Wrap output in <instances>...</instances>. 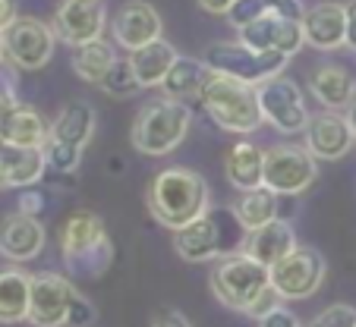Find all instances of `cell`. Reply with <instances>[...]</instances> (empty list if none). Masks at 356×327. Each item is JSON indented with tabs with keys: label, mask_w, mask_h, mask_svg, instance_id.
<instances>
[{
	"label": "cell",
	"mask_w": 356,
	"mask_h": 327,
	"mask_svg": "<svg viewBox=\"0 0 356 327\" xmlns=\"http://www.w3.org/2000/svg\"><path fill=\"white\" fill-rule=\"evenodd\" d=\"M199 101L205 107V114L215 120V126H221L224 133L249 135L265 123L256 85H246V82L230 79V76L209 73Z\"/></svg>",
	"instance_id": "5b68a950"
},
{
	"label": "cell",
	"mask_w": 356,
	"mask_h": 327,
	"mask_svg": "<svg viewBox=\"0 0 356 327\" xmlns=\"http://www.w3.org/2000/svg\"><path fill=\"white\" fill-rule=\"evenodd\" d=\"M209 287L221 305L249 315L259 302V296L271 287V267L249 258L246 252L227 255V258H218V265L211 267Z\"/></svg>",
	"instance_id": "8992f818"
},
{
	"label": "cell",
	"mask_w": 356,
	"mask_h": 327,
	"mask_svg": "<svg viewBox=\"0 0 356 327\" xmlns=\"http://www.w3.org/2000/svg\"><path fill=\"white\" fill-rule=\"evenodd\" d=\"M44 242L47 230L32 214L13 211L0 221V255L10 258L13 265H26V261L38 258L44 252Z\"/></svg>",
	"instance_id": "e0dca14e"
},
{
	"label": "cell",
	"mask_w": 356,
	"mask_h": 327,
	"mask_svg": "<svg viewBox=\"0 0 356 327\" xmlns=\"http://www.w3.org/2000/svg\"><path fill=\"white\" fill-rule=\"evenodd\" d=\"M54 35L57 41L70 47L101 41L108 28V10L101 0H60L54 13Z\"/></svg>",
	"instance_id": "5bb4252c"
},
{
	"label": "cell",
	"mask_w": 356,
	"mask_h": 327,
	"mask_svg": "<svg viewBox=\"0 0 356 327\" xmlns=\"http://www.w3.org/2000/svg\"><path fill=\"white\" fill-rule=\"evenodd\" d=\"M95 126H98V117H95V107L88 101H70L60 114L51 123V139L70 142V145L86 148L95 135Z\"/></svg>",
	"instance_id": "484cf974"
},
{
	"label": "cell",
	"mask_w": 356,
	"mask_h": 327,
	"mask_svg": "<svg viewBox=\"0 0 356 327\" xmlns=\"http://www.w3.org/2000/svg\"><path fill=\"white\" fill-rule=\"evenodd\" d=\"M224 176L236 192H252L265 186V148L252 142H236L224 158Z\"/></svg>",
	"instance_id": "7402d4cb"
},
{
	"label": "cell",
	"mask_w": 356,
	"mask_h": 327,
	"mask_svg": "<svg viewBox=\"0 0 356 327\" xmlns=\"http://www.w3.org/2000/svg\"><path fill=\"white\" fill-rule=\"evenodd\" d=\"M0 160H3V167H7L10 189H32V186H38L47 174L44 148L0 145Z\"/></svg>",
	"instance_id": "d4e9b609"
},
{
	"label": "cell",
	"mask_w": 356,
	"mask_h": 327,
	"mask_svg": "<svg viewBox=\"0 0 356 327\" xmlns=\"http://www.w3.org/2000/svg\"><path fill=\"white\" fill-rule=\"evenodd\" d=\"M16 211L38 217V214L44 211V192H35V189H22V195H19V208H16Z\"/></svg>",
	"instance_id": "74e56055"
},
{
	"label": "cell",
	"mask_w": 356,
	"mask_h": 327,
	"mask_svg": "<svg viewBox=\"0 0 356 327\" xmlns=\"http://www.w3.org/2000/svg\"><path fill=\"white\" fill-rule=\"evenodd\" d=\"M111 35H114V44L123 47L127 53L148 47L152 41H161L164 35V19L152 3L145 0H129L111 19Z\"/></svg>",
	"instance_id": "2e32d148"
},
{
	"label": "cell",
	"mask_w": 356,
	"mask_h": 327,
	"mask_svg": "<svg viewBox=\"0 0 356 327\" xmlns=\"http://www.w3.org/2000/svg\"><path fill=\"white\" fill-rule=\"evenodd\" d=\"M0 189H10V176H7V167H3V160H0Z\"/></svg>",
	"instance_id": "ee69618b"
},
{
	"label": "cell",
	"mask_w": 356,
	"mask_h": 327,
	"mask_svg": "<svg viewBox=\"0 0 356 327\" xmlns=\"http://www.w3.org/2000/svg\"><path fill=\"white\" fill-rule=\"evenodd\" d=\"M60 258L70 274L76 277H101L114 261V246H111L108 227L101 214L79 208L63 221L60 227Z\"/></svg>",
	"instance_id": "3957f363"
},
{
	"label": "cell",
	"mask_w": 356,
	"mask_h": 327,
	"mask_svg": "<svg viewBox=\"0 0 356 327\" xmlns=\"http://www.w3.org/2000/svg\"><path fill=\"white\" fill-rule=\"evenodd\" d=\"M117 53L114 47L108 44V41H88V44H79L73 47V73L79 76L82 82H88V85H101V79L108 76V69L114 67Z\"/></svg>",
	"instance_id": "f1b7e54d"
},
{
	"label": "cell",
	"mask_w": 356,
	"mask_h": 327,
	"mask_svg": "<svg viewBox=\"0 0 356 327\" xmlns=\"http://www.w3.org/2000/svg\"><path fill=\"white\" fill-rule=\"evenodd\" d=\"M16 104H22L19 94H16V79H13V73H10V69L0 67V120H3V117H7Z\"/></svg>",
	"instance_id": "e575fe53"
},
{
	"label": "cell",
	"mask_w": 356,
	"mask_h": 327,
	"mask_svg": "<svg viewBox=\"0 0 356 327\" xmlns=\"http://www.w3.org/2000/svg\"><path fill=\"white\" fill-rule=\"evenodd\" d=\"M205 13H215V16H227V10L234 7L236 0H195Z\"/></svg>",
	"instance_id": "60d3db41"
},
{
	"label": "cell",
	"mask_w": 356,
	"mask_h": 327,
	"mask_svg": "<svg viewBox=\"0 0 356 327\" xmlns=\"http://www.w3.org/2000/svg\"><path fill=\"white\" fill-rule=\"evenodd\" d=\"M302 35L316 51H341L347 47V3L322 0L302 13Z\"/></svg>",
	"instance_id": "ac0fdd59"
},
{
	"label": "cell",
	"mask_w": 356,
	"mask_h": 327,
	"mask_svg": "<svg viewBox=\"0 0 356 327\" xmlns=\"http://www.w3.org/2000/svg\"><path fill=\"white\" fill-rule=\"evenodd\" d=\"M325 277H328V261L312 246H296L287 258L271 267V287L284 302L312 299L322 290Z\"/></svg>",
	"instance_id": "ba28073f"
},
{
	"label": "cell",
	"mask_w": 356,
	"mask_h": 327,
	"mask_svg": "<svg viewBox=\"0 0 356 327\" xmlns=\"http://www.w3.org/2000/svg\"><path fill=\"white\" fill-rule=\"evenodd\" d=\"M347 47L356 51V0L347 3Z\"/></svg>",
	"instance_id": "b9f144b4"
},
{
	"label": "cell",
	"mask_w": 356,
	"mask_h": 327,
	"mask_svg": "<svg viewBox=\"0 0 356 327\" xmlns=\"http://www.w3.org/2000/svg\"><path fill=\"white\" fill-rule=\"evenodd\" d=\"M51 139V126L47 120L29 104H16L3 120H0V145L13 148H44Z\"/></svg>",
	"instance_id": "44dd1931"
},
{
	"label": "cell",
	"mask_w": 356,
	"mask_h": 327,
	"mask_svg": "<svg viewBox=\"0 0 356 327\" xmlns=\"http://www.w3.org/2000/svg\"><path fill=\"white\" fill-rule=\"evenodd\" d=\"M32 277L22 267L0 271V324H19L29 321V302H32Z\"/></svg>",
	"instance_id": "603a6c76"
},
{
	"label": "cell",
	"mask_w": 356,
	"mask_h": 327,
	"mask_svg": "<svg viewBox=\"0 0 356 327\" xmlns=\"http://www.w3.org/2000/svg\"><path fill=\"white\" fill-rule=\"evenodd\" d=\"M95 318H98V308L86 299V296H76L73 305H70V315H67V324L70 327H92Z\"/></svg>",
	"instance_id": "836d02e7"
},
{
	"label": "cell",
	"mask_w": 356,
	"mask_h": 327,
	"mask_svg": "<svg viewBox=\"0 0 356 327\" xmlns=\"http://www.w3.org/2000/svg\"><path fill=\"white\" fill-rule=\"evenodd\" d=\"M347 120L353 123V129H356V94H353V101H350V107H347Z\"/></svg>",
	"instance_id": "7bdbcfd3"
},
{
	"label": "cell",
	"mask_w": 356,
	"mask_h": 327,
	"mask_svg": "<svg viewBox=\"0 0 356 327\" xmlns=\"http://www.w3.org/2000/svg\"><path fill=\"white\" fill-rule=\"evenodd\" d=\"M16 19H19V13H16L13 0H0V32H7Z\"/></svg>",
	"instance_id": "ab89813d"
},
{
	"label": "cell",
	"mask_w": 356,
	"mask_h": 327,
	"mask_svg": "<svg viewBox=\"0 0 356 327\" xmlns=\"http://www.w3.org/2000/svg\"><path fill=\"white\" fill-rule=\"evenodd\" d=\"M309 327H356V308L347 302L328 305L309 321Z\"/></svg>",
	"instance_id": "1f68e13d"
},
{
	"label": "cell",
	"mask_w": 356,
	"mask_h": 327,
	"mask_svg": "<svg viewBox=\"0 0 356 327\" xmlns=\"http://www.w3.org/2000/svg\"><path fill=\"white\" fill-rule=\"evenodd\" d=\"M234 211L246 230H259L281 217V195L271 192L268 186H259L252 192H243L240 201L234 205Z\"/></svg>",
	"instance_id": "83f0119b"
},
{
	"label": "cell",
	"mask_w": 356,
	"mask_h": 327,
	"mask_svg": "<svg viewBox=\"0 0 356 327\" xmlns=\"http://www.w3.org/2000/svg\"><path fill=\"white\" fill-rule=\"evenodd\" d=\"M268 13V3L265 0H236L234 7L227 10V22L240 32V28H246L249 22H256L259 16Z\"/></svg>",
	"instance_id": "d6a6232c"
},
{
	"label": "cell",
	"mask_w": 356,
	"mask_h": 327,
	"mask_svg": "<svg viewBox=\"0 0 356 327\" xmlns=\"http://www.w3.org/2000/svg\"><path fill=\"white\" fill-rule=\"evenodd\" d=\"M318 160L300 145L265 148V186L281 199H296L316 183Z\"/></svg>",
	"instance_id": "9c48e42d"
},
{
	"label": "cell",
	"mask_w": 356,
	"mask_h": 327,
	"mask_svg": "<svg viewBox=\"0 0 356 327\" xmlns=\"http://www.w3.org/2000/svg\"><path fill=\"white\" fill-rule=\"evenodd\" d=\"M101 92L111 94V98H133L136 92H142L139 79H136V69L129 63V57H117L114 67L108 69V76L101 79Z\"/></svg>",
	"instance_id": "f546056e"
},
{
	"label": "cell",
	"mask_w": 356,
	"mask_h": 327,
	"mask_svg": "<svg viewBox=\"0 0 356 327\" xmlns=\"http://www.w3.org/2000/svg\"><path fill=\"white\" fill-rule=\"evenodd\" d=\"M202 63L209 67V73H221L230 79H240L246 85H262V82L275 79L284 73V67L290 63V57L284 53H262V51H249L240 41H215L205 47Z\"/></svg>",
	"instance_id": "52a82bcc"
},
{
	"label": "cell",
	"mask_w": 356,
	"mask_h": 327,
	"mask_svg": "<svg viewBox=\"0 0 356 327\" xmlns=\"http://www.w3.org/2000/svg\"><path fill=\"white\" fill-rule=\"evenodd\" d=\"M3 41H7V60L22 73L44 69L57 47L54 26H47V22L35 19V16H19L3 32Z\"/></svg>",
	"instance_id": "8fae6325"
},
{
	"label": "cell",
	"mask_w": 356,
	"mask_h": 327,
	"mask_svg": "<svg viewBox=\"0 0 356 327\" xmlns=\"http://www.w3.org/2000/svg\"><path fill=\"white\" fill-rule=\"evenodd\" d=\"M205 79H209V67L195 57H177V63L170 67L168 79H164V98L174 101H195L202 98V88H205Z\"/></svg>",
	"instance_id": "4316f807"
},
{
	"label": "cell",
	"mask_w": 356,
	"mask_h": 327,
	"mask_svg": "<svg viewBox=\"0 0 356 327\" xmlns=\"http://www.w3.org/2000/svg\"><path fill=\"white\" fill-rule=\"evenodd\" d=\"M259 327H309V324H302V321L296 318L290 308L277 305V308H271L268 315H262V318H259Z\"/></svg>",
	"instance_id": "d590c367"
},
{
	"label": "cell",
	"mask_w": 356,
	"mask_h": 327,
	"mask_svg": "<svg viewBox=\"0 0 356 327\" xmlns=\"http://www.w3.org/2000/svg\"><path fill=\"white\" fill-rule=\"evenodd\" d=\"M306 151L316 160H341L343 154L353 151L356 145V129L341 110H318L309 117V126L302 133Z\"/></svg>",
	"instance_id": "9a60e30c"
},
{
	"label": "cell",
	"mask_w": 356,
	"mask_h": 327,
	"mask_svg": "<svg viewBox=\"0 0 356 327\" xmlns=\"http://www.w3.org/2000/svg\"><path fill=\"white\" fill-rule=\"evenodd\" d=\"M240 44H246L249 51H262V53H284V57H293L302 44H306V35H302V19H290L281 16L275 10H268L265 16H259L256 22H249L246 28H240Z\"/></svg>",
	"instance_id": "4fadbf2b"
},
{
	"label": "cell",
	"mask_w": 356,
	"mask_h": 327,
	"mask_svg": "<svg viewBox=\"0 0 356 327\" xmlns=\"http://www.w3.org/2000/svg\"><path fill=\"white\" fill-rule=\"evenodd\" d=\"M256 92H259V104H262V117L271 129H277L281 135L306 133L312 114L306 107V98H302V88L293 79H287L281 73L275 79L262 82Z\"/></svg>",
	"instance_id": "30bf717a"
},
{
	"label": "cell",
	"mask_w": 356,
	"mask_h": 327,
	"mask_svg": "<svg viewBox=\"0 0 356 327\" xmlns=\"http://www.w3.org/2000/svg\"><path fill=\"white\" fill-rule=\"evenodd\" d=\"M296 246H300V242H296V233H293V227H290V221L277 217V221L265 224V227H259V230H249L243 252H246L249 258L262 261L265 267H275L277 261L287 258Z\"/></svg>",
	"instance_id": "ffe728a7"
},
{
	"label": "cell",
	"mask_w": 356,
	"mask_h": 327,
	"mask_svg": "<svg viewBox=\"0 0 356 327\" xmlns=\"http://www.w3.org/2000/svg\"><path fill=\"white\" fill-rule=\"evenodd\" d=\"M211 208V189L205 176L189 167H168L148 186V214L161 227L183 230Z\"/></svg>",
	"instance_id": "6da1fadb"
},
{
	"label": "cell",
	"mask_w": 356,
	"mask_h": 327,
	"mask_svg": "<svg viewBox=\"0 0 356 327\" xmlns=\"http://www.w3.org/2000/svg\"><path fill=\"white\" fill-rule=\"evenodd\" d=\"M79 296L76 283L63 274L44 271L32 277V302H29V324L35 327H63L73 299Z\"/></svg>",
	"instance_id": "7c38bea8"
},
{
	"label": "cell",
	"mask_w": 356,
	"mask_h": 327,
	"mask_svg": "<svg viewBox=\"0 0 356 327\" xmlns=\"http://www.w3.org/2000/svg\"><path fill=\"white\" fill-rule=\"evenodd\" d=\"M177 47L170 41H152L148 47H139V51L129 53V63L136 69V79H139L142 88H161L164 79H168L170 67L177 63Z\"/></svg>",
	"instance_id": "cb8c5ba5"
},
{
	"label": "cell",
	"mask_w": 356,
	"mask_h": 327,
	"mask_svg": "<svg viewBox=\"0 0 356 327\" xmlns=\"http://www.w3.org/2000/svg\"><path fill=\"white\" fill-rule=\"evenodd\" d=\"M7 60V41H3V32H0V63Z\"/></svg>",
	"instance_id": "f6af8a7d"
},
{
	"label": "cell",
	"mask_w": 356,
	"mask_h": 327,
	"mask_svg": "<svg viewBox=\"0 0 356 327\" xmlns=\"http://www.w3.org/2000/svg\"><path fill=\"white\" fill-rule=\"evenodd\" d=\"M246 236L249 230L243 227L234 208H209V214L174 233V252L189 265H205L211 258L240 255Z\"/></svg>",
	"instance_id": "7a4b0ae2"
},
{
	"label": "cell",
	"mask_w": 356,
	"mask_h": 327,
	"mask_svg": "<svg viewBox=\"0 0 356 327\" xmlns=\"http://www.w3.org/2000/svg\"><path fill=\"white\" fill-rule=\"evenodd\" d=\"M309 92L322 110H347L356 94V76L343 63L325 60L309 73Z\"/></svg>",
	"instance_id": "d6986e66"
},
{
	"label": "cell",
	"mask_w": 356,
	"mask_h": 327,
	"mask_svg": "<svg viewBox=\"0 0 356 327\" xmlns=\"http://www.w3.org/2000/svg\"><path fill=\"white\" fill-rule=\"evenodd\" d=\"M152 327H193V324H189V318L180 308H158L155 318H152Z\"/></svg>",
	"instance_id": "8d00e7d4"
},
{
	"label": "cell",
	"mask_w": 356,
	"mask_h": 327,
	"mask_svg": "<svg viewBox=\"0 0 356 327\" xmlns=\"http://www.w3.org/2000/svg\"><path fill=\"white\" fill-rule=\"evenodd\" d=\"M268 3V10H275V13H281V16H290V19H302V3L300 0H265Z\"/></svg>",
	"instance_id": "f35d334b"
},
{
	"label": "cell",
	"mask_w": 356,
	"mask_h": 327,
	"mask_svg": "<svg viewBox=\"0 0 356 327\" xmlns=\"http://www.w3.org/2000/svg\"><path fill=\"white\" fill-rule=\"evenodd\" d=\"M44 160H47V170L57 176H70L76 174L82 160V148L79 145H70V142L60 139H47L44 142Z\"/></svg>",
	"instance_id": "4dcf8cb0"
},
{
	"label": "cell",
	"mask_w": 356,
	"mask_h": 327,
	"mask_svg": "<svg viewBox=\"0 0 356 327\" xmlns=\"http://www.w3.org/2000/svg\"><path fill=\"white\" fill-rule=\"evenodd\" d=\"M193 126L189 104L174 98H155L139 107V114L129 129V142L145 158H168L183 145Z\"/></svg>",
	"instance_id": "277c9868"
}]
</instances>
